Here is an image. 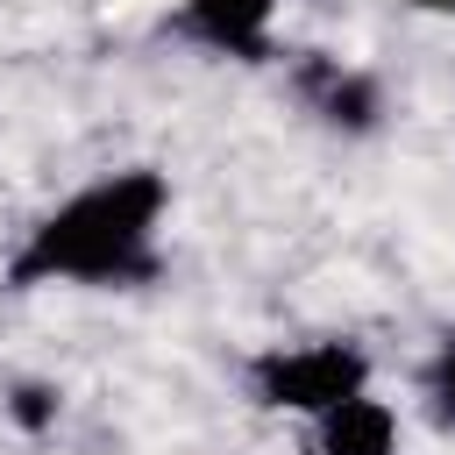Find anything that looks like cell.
Masks as SVG:
<instances>
[{
	"instance_id": "3",
	"label": "cell",
	"mask_w": 455,
	"mask_h": 455,
	"mask_svg": "<svg viewBox=\"0 0 455 455\" xmlns=\"http://www.w3.org/2000/svg\"><path fill=\"white\" fill-rule=\"evenodd\" d=\"M306 427H313V455H398V405L377 391H355Z\"/></svg>"
},
{
	"instance_id": "7",
	"label": "cell",
	"mask_w": 455,
	"mask_h": 455,
	"mask_svg": "<svg viewBox=\"0 0 455 455\" xmlns=\"http://www.w3.org/2000/svg\"><path fill=\"white\" fill-rule=\"evenodd\" d=\"M7 412H14L21 427H50V419H57V398H50L43 384H21V391L7 398Z\"/></svg>"
},
{
	"instance_id": "1",
	"label": "cell",
	"mask_w": 455,
	"mask_h": 455,
	"mask_svg": "<svg viewBox=\"0 0 455 455\" xmlns=\"http://www.w3.org/2000/svg\"><path fill=\"white\" fill-rule=\"evenodd\" d=\"M156 220H164V178L156 171H114L78 185L50 220L28 228V249L14 256V284L43 277H78V284H121L142 277L156 256Z\"/></svg>"
},
{
	"instance_id": "2",
	"label": "cell",
	"mask_w": 455,
	"mask_h": 455,
	"mask_svg": "<svg viewBox=\"0 0 455 455\" xmlns=\"http://www.w3.org/2000/svg\"><path fill=\"white\" fill-rule=\"evenodd\" d=\"M370 391V355L363 341H284V348H263L249 363V398L263 412H299V419H320L327 405Z\"/></svg>"
},
{
	"instance_id": "6",
	"label": "cell",
	"mask_w": 455,
	"mask_h": 455,
	"mask_svg": "<svg viewBox=\"0 0 455 455\" xmlns=\"http://www.w3.org/2000/svg\"><path fill=\"white\" fill-rule=\"evenodd\" d=\"M427 412L441 419V427H455V334L434 348V363H427Z\"/></svg>"
},
{
	"instance_id": "5",
	"label": "cell",
	"mask_w": 455,
	"mask_h": 455,
	"mask_svg": "<svg viewBox=\"0 0 455 455\" xmlns=\"http://www.w3.org/2000/svg\"><path fill=\"white\" fill-rule=\"evenodd\" d=\"M313 107H320L334 128H370V121H377V85H370L363 71L320 64V71H313Z\"/></svg>"
},
{
	"instance_id": "4",
	"label": "cell",
	"mask_w": 455,
	"mask_h": 455,
	"mask_svg": "<svg viewBox=\"0 0 455 455\" xmlns=\"http://www.w3.org/2000/svg\"><path fill=\"white\" fill-rule=\"evenodd\" d=\"M270 21H277V0H185V14H178L185 36L235 50V57H256L270 43Z\"/></svg>"
}]
</instances>
